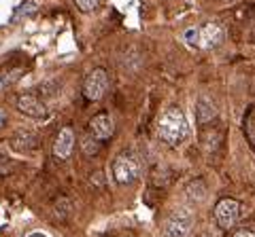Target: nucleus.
Returning a JSON list of instances; mask_svg holds the SVG:
<instances>
[{
	"label": "nucleus",
	"mask_w": 255,
	"mask_h": 237,
	"mask_svg": "<svg viewBox=\"0 0 255 237\" xmlns=\"http://www.w3.org/2000/svg\"><path fill=\"white\" fill-rule=\"evenodd\" d=\"M158 134L160 138L170 146H179L185 142L187 134H189V125L185 114L181 112V108H168L162 112V117L158 121Z\"/></svg>",
	"instance_id": "f257e3e1"
},
{
	"label": "nucleus",
	"mask_w": 255,
	"mask_h": 237,
	"mask_svg": "<svg viewBox=\"0 0 255 237\" xmlns=\"http://www.w3.org/2000/svg\"><path fill=\"white\" fill-rule=\"evenodd\" d=\"M113 176H115L117 184L128 186L138 180L140 176V163L132 153H122L113 161Z\"/></svg>",
	"instance_id": "f03ea898"
},
{
	"label": "nucleus",
	"mask_w": 255,
	"mask_h": 237,
	"mask_svg": "<svg viewBox=\"0 0 255 237\" xmlns=\"http://www.w3.org/2000/svg\"><path fill=\"white\" fill-rule=\"evenodd\" d=\"M191 227H194V214L189 207H176L170 212V216L164 222L166 237H187Z\"/></svg>",
	"instance_id": "7ed1b4c3"
},
{
	"label": "nucleus",
	"mask_w": 255,
	"mask_h": 237,
	"mask_svg": "<svg viewBox=\"0 0 255 237\" xmlns=\"http://www.w3.org/2000/svg\"><path fill=\"white\" fill-rule=\"evenodd\" d=\"M106 87H109V74H106V70L96 68L87 74V78H85L83 96L87 98L89 102H98V100L106 93Z\"/></svg>",
	"instance_id": "20e7f679"
},
{
	"label": "nucleus",
	"mask_w": 255,
	"mask_h": 237,
	"mask_svg": "<svg viewBox=\"0 0 255 237\" xmlns=\"http://www.w3.org/2000/svg\"><path fill=\"white\" fill-rule=\"evenodd\" d=\"M240 218V203L236 199H221L215 205V220L221 229H232Z\"/></svg>",
	"instance_id": "39448f33"
},
{
	"label": "nucleus",
	"mask_w": 255,
	"mask_h": 237,
	"mask_svg": "<svg viewBox=\"0 0 255 237\" xmlns=\"http://www.w3.org/2000/svg\"><path fill=\"white\" fill-rule=\"evenodd\" d=\"M200 38H198V47L200 49H215L223 42L225 38V30L221 24H217V21H209V24H204L200 30Z\"/></svg>",
	"instance_id": "423d86ee"
},
{
	"label": "nucleus",
	"mask_w": 255,
	"mask_h": 237,
	"mask_svg": "<svg viewBox=\"0 0 255 237\" xmlns=\"http://www.w3.org/2000/svg\"><path fill=\"white\" fill-rule=\"evenodd\" d=\"M17 110L26 117H32V119H42L47 117V106L42 100H39L34 93H21L17 98Z\"/></svg>",
	"instance_id": "0eeeda50"
},
{
	"label": "nucleus",
	"mask_w": 255,
	"mask_h": 237,
	"mask_svg": "<svg viewBox=\"0 0 255 237\" xmlns=\"http://www.w3.org/2000/svg\"><path fill=\"white\" fill-rule=\"evenodd\" d=\"M113 132H115V121H113L109 112H98L96 117L89 121V134L94 135L98 142L109 140Z\"/></svg>",
	"instance_id": "6e6552de"
},
{
	"label": "nucleus",
	"mask_w": 255,
	"mask_h": 237,
	"mask_svg": "<svg viewBox=\"0 0 255 237\" xmlns=\"http://www.w3.org/2000/svg\"><path fill=\"white\" fill-rule=\"evenodd\" d=\"M73 146H75V132L70 127H64L53 142V155L58 159H68L70 153H73Z\"/></svg>",
	"instance_id": "1a4fd4ad"
},
{
	"label": "nucleus",
	"mask_w": 255,
	"mask_h": 237,
	"mask_svg": "<svg viewBox=\"0 0 255 237\" xmlns=\"http://www.w3.org/2000/svg\"><path fill=\"white\" fill-rule=\"evenodd\" d=\"M194 110H196V119H198L200 125H207V123H211V121H215V117H217V106L209 96L198 98Z\"/></svg>",
	"instance_id": "9d476101"
},
{
	"label": "nucleus",
	"mask_w": 255,
	"mask_h": 237,
	"mask_svg": "<svg viewBox=\"0 0 255 237\" xmlns=\"http://www.w3.org/2000/svg\"><path fill=\"white\" fill-rule=\"evenodd\" d=\"M11 146L15 148L17 153H28V150H34L39 146V138L34 132H30V129H19V132L13 134Z\"/></svg>",
	"instance_id": "9b49d317"
},
{
	"label": "nucleus",
	"mask_w": 255,
	"mask_h": 237,
	"mask_svg": "<svg viewBox=\"0 0 255 237\" xmlns=\"http://www.w3.org/2000/svg\"><path fill=\"white\" fill-rule=\"evenodd\" d=\"M185 193H187V197H189L191 201H196V203H200V201L207 199V186H204L202 180H191V182L187 184Z\"/></svg>",
	"instance_id": "f8f14e48"
},
{
	"label": "nucleus",
	"mask_w": 255,
	"mask_h": 237,
	"mask_svg": "<svg viewBox=\"0 0 255 237\" xmlns=\"http://www.w3.org/2000/svg\"><path fill=\"white\" fill-rule=\"evenodd\" d=\"M81 148L87 157H94V155H98V150H100V142H98L91 134H85L81 138Z\"/></svg>",
	"instance_id": "ddd939ff"
},
{
	"label": "nucleus",
	"mask_w": 255,
	"mask_h": 237,
	"mask_svg": "<svg viewBox=\"0 0 255 237\" xmlns=\"http://www.w3.org/2000/svg\"><path fill=\"white\" fill-rule=\"evenodd\" d=\"M198 38H200V34H198V28H189V30H185V34H183V40H185V45L196 49L198 47Z\"/></svg>",
	"instance_id": "4468645a"
},
{
	"label": "nucleus",
	"mask_w": 255,
	"mask_h": 237,
	"mask_svg": "<svg viewBox=\"0 0 255 237\" xmlns=\"http://www.w3.org/2000/svg\"><path fill=\"white\" fill-rule=\"evenodd\" d=\"M77 2V6H79L81 11H85V13H89V11H94L96 6H98V2L100 0H75Z\"/></svg>",
	"instance_id": "2eb2a0df"
},
{
	"label": "nucleus",
	"mask_w": 255,
	"mask_h": 237,
	"mask_svg": "<svg viewBox=\"0 0 255 237\" xmlns=\"http://www.w3.org/2000/svg\"><path fill=\"white\" fill-rule=\"evenodd\" d=\"M17 13H34V4H30V2L21 4L19 9H17Z\"/></svg>",
	"instance_id": "dca6fc26"
},
{
	"label": "nucleus",
	"mask_w": 255,
	"mask_h": 237,
	"mask_svg": "<svg viewBox=\"0 0 255 237\" xmlns=\"http://www.w3.org/2000/svg\"><path fill=\"white\" fill-rule=\"evenodd\" d=\"M232 237H253V233H249V231H247V229H240V231L232 233Z\"/></svg>",
	"instance_id": "f3484780"
},
{
	"label": "nucleus",
	"mask_w": 255,
	"mask_h": 237,
	"mask_svg": "<svg viewBox=\"0 0 255 237\" xmlns=\"http://www.w3.org/2000/svg\"><path fill=\"white\" fill-rule=\"evenodd\" d=\"M4 123H6V112L0 108V127H4Z\"/></svg>",
	"instance_id": "a211bd4d"
},
{
	"label": "nucleus",
	"mask_w": 255,
	"mask_h": 237,
	"mask_svg": "<svg viewBox=\"0 0 255 237\" xmlns=\"http://www.w3.org/2000/svg\"><path fill=\"white\" fill-rule=\"evenodd\" d=\"M28 237H49V235H45V233H42V231H34V233H30V235H28Z\"/></svg>",
	"instance_id": "6ab92c4d"
},
{
	"label": "nucleus",
	"mask_w": 255,
	"mask_h": 237,
	"mask_svg": "<svg viewBox=\"0 0 255 237\" xmlns=\"http://www.w3.org/2000/svg\"><path fill=\"white\" fill-rule=\"evenodd\" d=\"M223 2H236V0H223Z\"/></svg>",
	"instance_id": "aec40b11"
},
{
	"label": "nucleus",
	"mask_w": 255,
	"mask_h": 237,
	"mask_svg": "<svg viewBox=\"0 0 255 237\" xmlns=\"http://www.w3.org/2000/svg\"><path fill=\"white\" fill-rule=\"evenodd\" d=\"M200 237H211V235H200Z\"/></svg>",
	"instance_id": "412c9836"
}]
</instances>
